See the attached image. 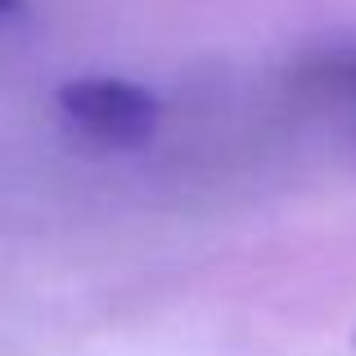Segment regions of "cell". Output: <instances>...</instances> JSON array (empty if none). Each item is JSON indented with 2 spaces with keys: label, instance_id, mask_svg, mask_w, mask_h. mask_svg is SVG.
<instances>
[{
  "label": "cell",
  "instance_id": "7a4b0ae2",
  "mask_svg": "<svg viewBox=\"0 0 356 356\" xmlns=\"http://www.w3.org/2000/svg\"><path fill=\"white\" fill-rule=\"evenodd\" d=\"M23 14V0H0V18H14Z\"/></svg>",
  "mask_w": 356,
  "mask_h": 356
},
{
  "label": "cell",
  "instance_id": "6da1fadb",
  "mask_svg": "<svg viewBox=\"0 0 356 356\" xmlns=\"http://www.w3.org/2000/svg\"><path fill=\"white\" fill-rule=\"evenodd\" d=\"M54 104L72 131L113 149L149 145L163 113L154 90L127 77H72L54 90Z\"/></svg>",
  "mask_w": 356,
  "mask_h": 356
}]
</instances>
